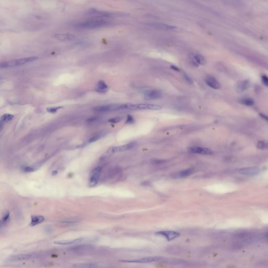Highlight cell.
Masks as SVG:
<instances>
[{
	"label": "cell",
	"mask_w": 268,
	"mask_h": 268,
	"mask_svg": "<svg viewBox=\"0 0 268 268\" xmlns=\"http://www.w3.org/2000/svg\"><path fill=\"white\" fill-rule=\"evenodd\" d=\"M205 81L207 85L212 89H219L221 88V84L216 79L212 76H207L205 79Z\"/></svg>",
	"instance_id": "cell-12"
},
{
	"label": "cell",
	"mask_w": 268,
	"mask_h": 268,
	"mask_svg": "<svg viewBox=\"0 0 268 268\" xmlns=\"http://www.w3.org/2000/svg\"><path fill=\"white\" fill-rule=\"evenodd\" d=\"M44 219H45L44 217L41 215L31 216L30 226L31 227H33L37 225H38L41 223H43V222L44 221Z\"/></svg>",
	"instance_id": "cell-22"
},
{
	"label": "cell",
	"mask_w": 268,
	"mask_h": 268,
	"mask_svg": "<svg viewBox=\"0 0 268 268\" xmlns=\"http://www.w3.org/2000/svg\"><path fill=\"white\" fill-rule=\"evenodd\" d=\"M257 148L259 149L268 150V141L261 140L259 141L257 145Z\"/></svg>",
	"instance_id": "cell-24"
},
{
	"label": "cell",
	"mask_w": 268,
	"mask_h": 268,
	"mask_svg": "<svg viewBox=\"0 0 268 268\" xmlns=\"http://www.w3.org/2000/svg\"><path fill=\"white\" fill-rule=\"evenodd\" d=\"M170 68L173 70H174V71H177V72L180 71V69H179L178 66H176L171 65V66H170Z\"/></svg>",
	"instance_id": "cell-37"
},
{
	"label": "cell",
	"mask_w": 268,
	"mask_h": 268,
	"mask_svg": "<svg viewBox=\"0 0 268 268\" xmlns=\"http://www.w3.org/2000/svg\"><path fill=\"white\" fill-rule=\"evenodd\" d=\"M189 152L193 154H205V155H211L213 154L214 152L210 149L200 147H189L187 148Z\"/></svg>",
	"instance_id": "cell-10"
},
{
	"label": "cell",
	"mask_w": 268,
	"mask_h": 268,
	"mask_svg": "<svg viewBox=\"0 0 268 268\" xmlns=\"http://www.w3.org/2000/svg\"><path fill=\"white\" fill-rule=\"evenodd\" d=\"M84 239L80 238H77V239H75L74 240H61V241L55 242H54V244H60V245H69V244H76L82 242Z\"/></svg>",
	"instance_id": "cell-21"
},
{
	"label": "cell",
	"mask_w": 268,
	"mask_h": 268,
	"mask_svg": "<svg viewBox=\"0 0 268 268\" xmlns=\"http://www.w3.org/2000/svg\"><path fill=\"white\" fill-rule=\"evenodd\" d=\"M163 259L162 257H148L142 258L137 259H127V260H120L119 261L121 262L125 263H152L157 261H161Z\"/></svg>",
	"instance_id": "cell-4"
},
{
	"label": "cell",
	"mask_w": 268,
	"mask_h": 268,
	"mask_svg": "<svg viewBox=\"0 0 268 268\" xmlns=\"http://www.w3.org/2000/svg\"><path fill=\"white\" fill-rule=\"evenodd\" d=\"M38 58L37 57H26V58L14 60L9 61L3 62L1 64V68H8L19 66L27 64L29 62L35 61Z\"/></svg>",
	"instance_id": "cell-2"
},
{
	"label": "cell",
	"mask_w": 268,
	"mask_h": 268,
	"mask_svg": "<svg viewBox=\"0 0 268 268\" xmlns=\"http://www.w3.org/2000/svg\"><path fill=\"white\" fill-rule=\"evenodd\" d=\"M109 86H107L106 83L103 80H101L98 82L96 84V86L95 88V91L98 93H104L106 92L109 90Z\"/></svg>",
	"instance_id": "cell-20"
},
{
	"label": "cell",
	"mask_w": 268,
	"mask_h": 268,
	"mask_svg": "<svg viewBox=\"0 0 268 268\" xmlns=\"http://www.w3.org/2000/svg\"><path fill=\"white\" fill-rule=\"evenodd\" d=\"M261 79H262V81L263 84H264V85H266V86H268V76H265V75H263V76H262Z\"/></svg>",
	"instance_id": "cell-34"
},
{
	"label": "cell",
	"mask_w": 268,
	"mask_h": 268,
	"mask_svg": "<svg viewBox=\"0 0 268 268\" xmlns=\"http://www.w3.org/2000/svg\"><path fill=\"white\" fill-rule=\"evenodd\" d=\"M162 107L158 105L149 104H126V109L129 110H160Z\"/></svg>",
	"instance_id": "cell-3"
},
{
	"label": "cell",
	"mask_w": 268,
	"mask_h": 268,
	"mask_svg": "<svg viewBox=\"0 0 268 268\" xmlns=\"http://www.w3.org/2000/svg\"><path fill=\"white\" fill-rule=\"evenodd\" d=\"M150 26L154 29H162L164 31H174L176 30V26L168 25V24H163V23H153L149 24Z\"/></svg>",
	"instance_id": "cell-13"
},
{
	"label": "cell",
	"mask_w": 268,
	"mask_h": 268,
	"mask_svg": "<svg viewBox=\"0 0 268 268\" xmlns=\"http://www.w3.org/2000/svg\"><path fill=\"white\" fill-rule=\"evenodd\" d=\"M193 172H194V169L192 168L188 169H186L184 170L181 171L180 172H178L177 173L173 174L172 177L175 179L185 178V177H187L188 176H190L191 174H192Z\"/></svg>",
	"instance_id": "cell-16"
},
{
	"label": "cell",
	"mask_w": 268,
	"mask_h": 268,
	"mask_svg": "<svg viewBox=\"0 0 268 268\" xmlns=\"http://www.w3.org/2000/svg\"><path fill=\"white\" fill-rule=\"evenodd\" d=\"M259 115H260L262 119H265L267 121H268V116H266V115H264V114H259Z\"/></svg>",
	"instance_id": "cell-38"
},
{
	"label": "cell",
	"mask_w": 268,
	"mask_h": 268,
	"mask_svg": "<svg viewBox=\"0 0 268 268\" xmlns=\"http://www.w3.org/2000/svg\"><path fill=\"white\" fill-rule=\"evenodd\" d=\"M156 234L158 236H163L168 241H171L172 240L180 236V233L172 230L160 231L156 233Z\"/></svg>",
	"instance_id": "cell-8"
},
{
	"label": "cell",
	"mask_w": 268,
	"mask_h": 268,
	"mask_svg": "<svg viewBox=\"0 0 268 268\" xmlns=\"http://www.w3.org/2000/svg\"><path fill=\"white\" fill-rule=\"evenodd\" d=\"M88 13L91 15L97 17V19H102V17H109L111 15V14L109 12H103L96 9H91L89 11Z\"/></svg>",
	"instance_id": "cell-14"
},
{
	"label": "cell",
	"mask_w": 268,
	"mask_h": 268,
	"mask_svg": "<svg viewBox=\"0 0 268 268\" xmlns=\"http://www.w3.org/2000/svg\"><path fill=\"white\" fill-rule=\"evenodd\" d=\"M250 85V83L248 80H246L244 81H239L236 86V90L238 92H242L248 89Z\"/></svg>",
	"instance_id": "cell-15"
},
{
	"label": "cell",
	"mask_w": 268,
	"mask_h": 268,
	"mask_svg": "<svg viewBox=\"0 0 268 268\" xmlns=\"http://www.w3.org/2000/svg\"><path fill=\"white\" fill-rule=\"evenodd\" d=\"M94 111L97 112H106L121 110V104L106 105L96 106L93 109Z\"/></svg>",
	"instance_id": "cell-7"
},
{
	"label": "cell",
	"mask_w": 268,
	"mask_h": 268,
	"mask_svg": "<svg viewBox=\"0 0 268 268\" xmlns=\"http://www.w3.org/2000/svg\"><path fill=\"white\" fill-rule=\"evenodd\" d=\"M144 96L146 100H157L162 97V94L157 90H147L144 92Z\"/></svg>",
	"instance_id": "cell-11"
},
{
	"label": "cell",
	"mask_w": 268,
	"mask_h": 268,
	"mask_svg": "<svg viewBox=\"0 0 268 268\" xmlns=\"http://www.w3.org/2000/svg\"><path fill=\"white\" fill-rule=\"evenodd\" d=\"M260 172V169L256 167H246L240 169L239 173L244 176L252 177L258 175Z\"/></svg>",
	"instance_id": "cell-9"
},
{
	"label": "cell",
	"mask_w": 268,
	"mask_h": 268,
	"mask_svg": "<svg viewBox=\"0 0 268 268\" xmlns=\"http://www.w3.org/2000/svg\"><path fill=\"white\" fill-rule=\"evenodd\" d=\"M100 138V136L99 135H96L93 136L92 138H91L89 140V143H91V142H94L95 141L98 140Z\"/></svg>",
	"instance_id": "cell-35"
},
{
	"label": "cell",
	"mask_w": 268,
	"mask_h": 268,
	"mask_svg": "<svg viewBox=\"0 0 268 268\" xmlns=\"http://www.w3.org/2000/svg\"><path fill=\"white\" fill-rule=\"evenodd\" d=\"M240 102L242 104L245 105L246 106H252L254 104V100H252L251 99H249V98L243 99L240 101Z\"/></svg>",
	"instance_id": "cell-28"
},
{
	"label": "cell",
	"mask_w": 268,
	"mask_h": 268,
	"mask_svg": "<svg viewBox=\"0 0 268 268\" xmlns=\"http://www.w3.org/2000/svg\"><path fill=\"white\" fill-rule=\"evenodd\" d=\"M61 106L59 107H49V108H47V111L49 112V113H55L57 112V111L58 109H61Z\"/></svg>",
	"instance_id": "cell-30"
},
{
	"label": "cell",
	"mask_w": 268,
	"mask_h": 268,
	"mask_svg": "<svg viewBox=\"0 0 268 268\" xmlns=\"http://www.w3.org/2000/svg\"><path fill=\"white\" fill-rule=\"evenodd\" d=\"M74 268H99L94 263H76L73 266Z\"/></svg>",
	"instance_id": "cell-23"
},
{
	"label": "cell",
	"mask_w": 268,
	"mask_h": 268,
	"mask_svg": "<svg viewBox=\"0 0 268 268\" xmlns=\"http://www.w3.org/2000/svg\"><path fill=\"white\" fill-rule=\"evenodd\" d=\"M24 171L25 172H32V171H34V169L32 168L31 167H26L24 169Z\"/></svg>",
	"instance_id": "cell-36"
},
{
	"label": "cell",
	"mask_w": 268,
	"mask_h": 268,
	"mask_svg": "<svg viewBox=\"0 0 268 268\" xmlns=\"http://www.w3.org/2000/svg\"><path fill=\"white\" fill-rule=\"evenodd\" d=\"M189 60H190L191 64H192L193 66H197V67L199 66V64H198L197 60L195 59L193 54H190V56H189Z\"/></svg>",
	"instance_id": "cell-29"
},
{
	"label": "cell",
	"mask_w": 268,
	"mask_h": 268,
	"mask_svg": "<svg viewBox=\"0 0 268 268\" xmlns=\"http://www.w3.org/2000/svg\"><path fill=\"white\" fill-rule=\"evenodd\" d=\"M101 171H102V168L100 167H97L93 170V171L91 172V173L90 177L89 179V187H95V185H96L99 180Z\"/></svg>",
	"instance_id": "cell-6"
},
{
	"label": "cell",
	"mask_w": 268,
	"mask_h": 268,
	"mask_svg": "<svg viewBox=\"0 0 268 268\" xmlns=\"http://www.w3.org/2000/svg\"><path fill=\"white\" fill-rule=\"evenodd\" d=\"M55 38L61 41H72L76 38V36L70 33L57 34L55 35Z\"/></svg>",
	"instance_id": "cell-17"
},
{
	"label": "cell",
	"mask_w": 268,
	"mask_h": 268,
	"mask_svg": "<svg viewBox=\"0 0 268 268\" xmlns=\"http://www.w3.org/2000/svg\"><path fill=\"white\" fill-rule=\"evenodd\" d=\"M13 118V115L10 114H5L3 115L1 117V122L5 123L11 121Z\"/></svg>",
	"instance_id": "cell-26"
},
{
	"label": "cell",
	"mask_w": 268,
	"mask_h": 268,
	"mask_svg": "<svg viewBox=\"0 0 268 268\" xmlns=\"http://www.w3.org/2000/svg\"><path fill=\"white\" fill-rule=\"evenodd\" d=\"M267 237H268V234H267Z\"/></svg>",
	"instance_id": "cell-39"
},
{
	"label": "cell",
	"mask_w": 268,
	"mask_h": 268,
	"mask_svg": "<svg viewBox=\"0 0 268 268\" xmlns=\"http://www.w3.org/2000/svg\"><path fill=\"white\" fill-rule=\"evenodd\" d=\"M93 247L91 245L88 244H84V245H80L78 246L73 247L70 249L71 252H88L92 249Z\"/></svg>",
	"instance_id": "cell-19"
},
{
	"label": "cell",
	"mask_w": 268,
	"mask_h": 268,
	"mask_svg": "<svg viewBox=\"0 0 268 268\" xmlns=\"http://www.w3.org/2000/svg\"><path fill=\"white\" fill-rule=\"evenodd\" d=\"M184 79L185 80V81L187 82V83H189L190 84H192L193 83V81L192 79L190 78L189 76H188L187 74H184Z\"/></svg>",
	"instance_id": "cell-32"
},
{
	"label": "cell",
	"mask_w": 268,
	"mask_h": 268,
	"mask_svg": "<svg viewBox=\"0 0 268 268\" xmlns=\"http://www.w3.org/2000/svg\"><path fill=\"white\" fill-rule=\"evenodd\" d=\"M9 219H10V213L9 212H7L6 213H5L1 220V227H2L3 226L5 225V224L8 222Z\"/></svg>",
	"instance_id": "cell-27"
},
{
	"label": "cell",
	"mask_w": 268,
	"mask_h": 268,
	"mask_svg": "<svg viewBox=\"0 0 268 268\" xmlns=\"http://www.w3.org/2000/svg\"><path fill=\"white\" fill-rule=\"evenodd\" d=\"M109 21L103 19H94L82 21L77 24V27L81 29H95L103 27L109 24Z\"/></svg>",
	"instance_id": "cell-1"
},
{
	"label": "cell",
	"mask_w": 268,
	"mask_h": 268,
	"mask_svg": "<svg viewBox=\"0 0 268 268\" xmlns=\"http://www.w3.org/2000/svg\"><path fill=\"white\" fill-rule=\"evenodd\" d=\"M121 119L119 117H114L113 119H109V122L111 123H117L119 121H121Z\"/></svg>",
	"instance_id": "cell-31"
},
{
	"label": "cell",
	"mask_w": 268,
	"mask_h": 268,
	"mask_svg": "<svg viewBox=\"0 0 268 268\" xmlns=\"http://www.w3.org/2000/svg\"><path fill=\"white\" fill-rule=\"evenodd\" d=\"M136 142H132L131 143H129L128 144L126 145H122L120 146H116V147H111L109 148V149L107 150V154H113L114 153L116 152H125L128 150L131 149L135 147V146Z\"/></svg>",
	"instance_id": "cell-5"
},
{
	"label": "cell",
	"mask_w": 268,
	"mask_h": 268,
	"mask_svg": "<svg viewBox=\"0 0 268 268\" xmlns=\"http://www.w3.org/2000/svg\"><path fill=\"white\" fill-rule=\"evenodd\" d=\"M33 258V256L29 254H20L11 257L10 260L12 261H19L27 260Z\"/></svg>",
	"instance_id": "cell-18"
},
{
	"label": "cell",
	"mask_w": 268,
	"mask_h": 268,
	"mask_svg": "<svg viewBox=\"0 0 268 268\" xmlns=\"http://www.w3.org/2000/svg\"><path fill=\"white\" fill-rule=\"evenodd\" d=\"M193 54L194 56L195 59L197 60V61L199 65L204 64L206 62L205 58L203 56H202V55L199 54H196V53H194Z\"/></svg>",
	"instance_id": "cell-25"
},
{
	"label": "cell",
	"mask_w": 268,
	"mask_h": 268,
	"mask_svg": "<svg viewBox=\"0 0 268 268\" xmlns=\"http://www.w3.org/2000/svg\"><path fill=\"white\" fill-rule=\"evenodd\" d=\"M134 122V119L133 118V117L130 115H128V116L127 117V119H126V123L131 124H133Z\"/></svg>",
	"instance_id": "cell-33"
}]
</instances>
